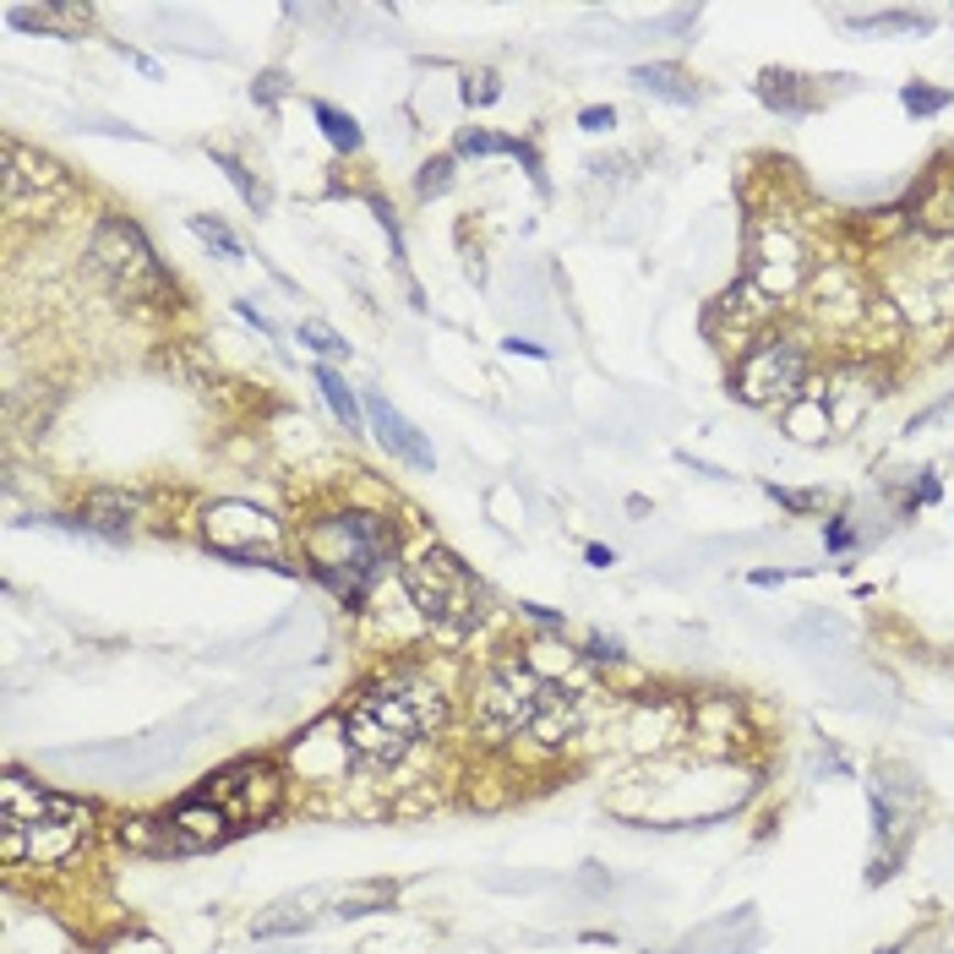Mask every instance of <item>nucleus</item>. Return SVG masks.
<instances>
[{
	"mask_svg": "<svg viewBox=\"0 0 954 954\" xmlns=\"http://www.w3.org/2000/svg\"><path fill=\"white\" fill-rule=\"evenodd\" d=\"M442 726V698L426 682H377L344 709V742L360 764H399Z\"/></svg>",
	"mask_w": 954,
	"mask_h": 954,
	"instance_id": "f257e3e1",
	"label": "nucleus"
},
{
	"mask_svg": "<svg viewBox=\"0 0 954 954\" xmlns=\"http://www.w3.org/2000/svg\"><path fill=\"white\" fill-rule=\"evenodd\" d=\"M480 726L491 731V742H507L518 731H529L540 742H568L579 731V693L540 676L529 660H507L485 676Z\"/></svg>",
	"mask_w": 954,
	"mask_h": 954,
	"instance_id": "f03ea898",
	"label": "nucleus"
},
{
	"mask_svg": "<svg viewBox=\"0 0 954 954\" xmlns=\"http://www.w3.org/2000/svg\"><path fill=\"white\" fill-rule=\"evenodd\" d=\"M88 840V807L71 796L38 792L27 775L0 786V851L5 862H66Z\"/></svg>",
	"mask_w": 954,
	"mask_h": 954,
	"instance_id": "7ed1b4c3",
	"label": "nucleus"
},
{
	"mask_svg": "<svg viewBox=\"0 0 954 954\" xmlns=\"http://www.w3.org/2000/svg\"><path fill=\"white\" fill-rule=\"evenodd\" d=\"M306 557H312L317 584H327L344 606H366V595L388 573L393 529L382 518H371V513H333V518L312 524Z\"/></svg>",
	"mask_w": 954,
	"mask_h": 954,
	"instance_id": "20e7f679",
	"label": "nucleus"
},
{
	"mask_svg": "<svg viewBox=\"0 0 954 954\" xmlns=\"http://www.w3.org/2000/svg\"><path fill=\"white\" fill-rule=\"evenodd\" d=\"M404 590L442 638H470L485 622V584L448 546H426L415 562H404Z\"/></svg>",
	"mask_w": 954,
	"mask_h": 954,
	"instance_id": "39448f33",
	"label": "nucleus"
},
{
	"mask_svg": "<svg viewBox=\"0 0 954 954\" xmlns=\"http://www.w3.org/2000/svg\"><path fill=\"white\" fill-rule=\"evenodd\" d=\"M93 268L126 301H148V306L169 301V273H164L148 235L132 218H99V229H93Z\"/></svg>",
	"mask_w": 954,
	"mask_h": 954,
	"instance_id": "423d86ee",
	"label": "nucleus"
},
{
	"mask_svg": "<svg viewBox=\"0 0 954 954\" xmlns=\"http://www.w3.org/2000/svg\"><path fill=\"white\" fill-rule=\"evenodd\" d=\"M801 377H807V344L792 338V333H775V338H759L742 355L731 388L748 404H781V399H792L801 388Z\"/></svg>",
	"mask_w": 954,
	"mask_h": 954,
	"instance_id": "0eeeda50",
	"label": "nucleus"
},
{
	"mask_svg": "<svg viewBox=\"0 0 954 954\" xmlns=\"http://www.w3.org/2000/svg\"><path fill=\"white\" fill-rule=\"evenodd\" d=\"M229 834H235V818H229L207 792L186 796V801L164 818V845H169V851H213V845H224Z\"/></svg>",
	"mask_w": 954,
	"mask_h": 954,
	"instance_id": "6e6552de",
	"label": "nucleus"
},
{
	"mask_svg": "<svg viewBox=\"0 0 954 954\" xmlns=\"http://www.w3.org/2000/svg\"><path fill=\"white\" fill-rule=\"evenodd\" d=\"M207 796H213L235 823H257V818H268V812L279 807V781H273V770H262V764H240V770H224V775L207 786Z\"/></svg>",
	"mask_w": 954,
	"mask_h": 954,
	"instance_id": "1a4fd4ad",
	"label": "nucleus"
},
{
	"mask_svg": "<svg viewBox=\"0 0 954 954\" xmlns=\"http://www.w3.org/2000/svg\"><path fill=\"white\" fill-rule=\"evenodd\" d=\"M366 420H371V431H377V442L388 448V453H399L404 464H415V470H431L437 464V453H431V442L382 399V393H366Z\"/></svg>",
	"mask_w": 954,
	"mask_h": 954,
	"instance_id": "9d476101",
	"label": "nucleus"
},
{
	"mask_svg": "<svg viewBox=\"0 0 954 954\" xmlns=\"http://www.w3.org/2000/svg\"><path fill=\"white\" fill-rule=\"evenodd\" d=\"M27 186H38V191H49V197H66V191H71L66 169L55 159L27 154L22 143H5V202H11V213H16V202H22Z\"/></svg>",
	"mask_w": 954,
	"mask_h": 954,
	"instance_id": "9b49d317",
	"label": "nucleus"
},
{
	"mask_svg": "<svg viewBox=\"0 0 954 954\" xmlns=\"http://www.w3.org/2000/svg\"><path fill=\"white\" fill-rule=\"evenodd\" d=\"M132 513H137V496L132 491H99V496H88V507H82V529H93V535H104V540H126L132 535Z\"/></svg>",
	"mask_w": 954,
	"mask_h": 954,
	"instance_id": "f8f14e48",
	"label": "nucleus"
},
{
	"mask_svg": "<svg viewBox=\"0 0 954 954\" xmlns=\"http://www.w3.org/2000/svg\"><path fill=\"white\" fill-rule=\"evenodd\" d=\"M759 99L770 104V110H781V115H807V110H818V88H812V77H796V71H764L759 77Z\"/></svg>",
	"mask_w": 954,
	"mask_h": 954,
	"instance_id": "ddd939ff",
	"label": "nucleus"
},
{
	"mask_svg": "<svg viewBox=\"0 0 954 954\" xmlns=\"http://www.w3.org/2000/svg\"><path fill=\"white\" fill-rule=\"evenodd\" d=\"M633 82L643 88V93L665 99V104H698V88H693V82H687V71H682V66H671V60H649V66H638Z\"/></svg>",
	"mask_w": 954,
	"mask_h": 954,
	"instance_id": "4468645a",
	"label": "nucleus"
},
{
	"mask_svg": "<svg viewBox=\"0 0 954 954\" xmlns=\"http://www.w3.org/2000/svg\"><path fill=\"white\" fill-rule=\"evenodd\" d=\"M5 22H11V27H27V33H38V27L71 33V27L88 22V11H82V5H11Z\"/></svg>",
	"mask_w": 954,
	"mask_h": 954,
	"instance_id": "2eb2a0df",
	"label": "nucleus"
},
{
	"mask_svg": "<svg viewBox=\"0 0 954 954\" xmlns=\"http://www.w3.org/2000/svg\"><path fill=\"white\" fill-rule=\"evenodd\" d=\"M317 388H322V399H327V409L344 420V431H360V404H355L349 382H344L333 366H317Z\"/></svg>",
	"mask_w": 954,
	"mask_h": 954,
	"instance_id": "dca6fc26",
	"label": "nucleus"
},
{
	"mask_svg": "<svg viewBox=\"0 0 954 954\" xmlns=\"http://www.w3.org/2000/svg\"><path fill=\"white\" fill-rule=\"evenodd\" d=\"M312 115H317L322 137H327V143H333L338 154H355V148H360V126H355V115L333 110L327 99H317V104H312Z\"/></svg>",
	"mask_w": 954,
	"mask_h": 954,
	"instance_id": "f3484780",
	"label": "nucleus"
},
{
	"mask_svg": "<svg viewBox=\"0 0 954 954\" xmlns=\"http://www.w3.org/2000/svg\"><path fill=\"white\" fill-rule=\"evenodd\" d=\"M856 22H862L867 33H884V27H889V33H928V27H933L928 11H878V16H856Z\"/></svg>",
	"mask_w": 954,
	"mask_h": 954,
	"instance_id": "a211bd4d",
	"label": "nucleus"
},
{
	"mask_svg": "<svg viewBox=\"0 0 954 954\" xmlns=\"http://www.w3.org/2000/svg\"><path fill=\"white\" fill-rule=\"evenodd\" d=\"M900 104L917 115V121H928V115H939V110H950L954 93L950 88H922V82H911V88H900Z\"/></svg>",
	"mask_w": 954,
	"mask_h": 954,
	"instance_id": "6ab92c4d",
	"label": "nucleus"
},
{
	"mask_svg": "<svg viewBox=\"0 0 954 954\" xmlns=\"http://www.w3.org/2000/svg\"><path fill=\"white\" fill-rule=\"evenodd\" d=\"M213 159H218V169L229 175V186H235V191L246 197V207H251V213H268V191H262V186H257V180H251V175H246L240 164L229 159V154H213Z\"/></svg>",
	"mask_w": 954,
	"mask_h": 954,
	"instance_id": "aec40b11",
	"label": "nucleus"
},
{
	"mask_svg": "<svg viewBox=\"0 0 954 954\" xmlns=\"http://www.w3.org/2000/svg\"><path fill=\"white\" fill-rule=\"evenodd\" d=\"M518 148H524V143L491 137V132H464V137H459V154H464V159H485V154H513V159H518Z\"/></svg>",
	"mask_w": 954,
	"mask_h": 954,
	"instance_id": "412c9836",
	"label": "nucleus"
},
{
	"mask_svg": "<svg viewBox=\"0 0 954 954\" xmlns=\"http://www.w3.org/2000/svg\"><path fill=\"white\" fill-rule=\"evenodd\" d=\"M191 229H197V235H202L207 246H218V257H240V240H235V235H229V229H224L218 218L197 213V218H191Z\"/></svg>",
	"mask_w": 954,
	"mask_h": 954,
	"instance_id": "4be33fe9",
	"label": "nucleus"
},
{
	"mask_svg": "<svg viewBox=\"0 0 954 954\" xmlns=\"http://www.w3.org/2000/svg\"><path fill=\"white\" fill-rule=\"evenodd\" d=\"M448 186H453V159H431L426 169H420V180H415L420 197H442Z\"/></svg>",
	"mask_w": 954,
	"mask_h": 954,
	"instance_id": "5701e85b",
	"label": "nucleus"
},
{
	"mask_svg": "<svg viewBox=\"0 0 954 954\" xmlns=\"http://www.w3.org/2000/svg\"><path fill=\"white\" fill-rule=\"evenodd\" d=\"M301 344H312L317 355H349V344L333 327H322V322H301Z\"/></svg>",
	"mask_w": 954,
	"mask_h": 954,
	"instance_id": "b1692460",
	"label": "nucleus"
},
{
	"mask_svg": "<svg viewBox=\"0 0 954 954\" xmlns=\"http://www.w3.org/2000/svg\"><path fill=\"white\" fill-rule=\"evenodd\" d=\"M770 496H775V502H786V507H796V513L818 502V496H807V491H781V485H770Z\"/></svg>",
	"mask_w": 954,
	"mask_h": 954,
	"instance_id": "393cba45",
	"label": "nucleus"
},
{
	"mask_svg": "<svg viewBox=\"0 0 954 954\" xmlns=\"http://www.w3.org/2000/svg\"><path fill=\"white\" fill-rule=\"evenodd\" d=\"M279 93H284V77H279V71H268V77L257 82V99H262V104H273Z\"/></svg>",
	"mask_w": 954,
	"mask_h": 954,
	"instance_id": "a878e982",
	"label": "nucleus"
},
{
	"mask_svg": "<svg viewBox=\"0 0 954 954\" xmlns=\"http://www.w3.org/2000/svg\"><path fill=\"white\" fill-rule=\"evenodd\" d=\"M611 121H617L611 110H584V115H579V126H584V132H606Z\"/></svg>",
	"mask_w": 954,
	"mask_h": 954,
	"instance_id": "bb28decb",
	"label": "nucleus"
},
{
	"mask_svg": "<svg viewBox=\"0 0 954 954\" xmlns=\"http://www.w3.org/2000/svg\"><path fill=\"white\" fill-rule=\"evenodd\" d=\"M823 540H829V551H834V557H840V551H851V529H845L840 518L829 524V535H823Z\"/></svg>",
	"mask_w": 954,
	"mask_h": 954,
	"instance_id": "cd10ccee",
	"label": "nucleus"
},
{
	"mask_svg": "<svg viewBox=\"0 0 954 954\" xmlns=\"http://www.w3.org/2000/svg\"><path fill=\"white\" fill-rule=\"evenodd\" d=\"M502 349H507V355H529V360H546V349H540V344H529V338H507Z\"/></svg>",
	"mask_w": 954,
	"mask_h": 954,
	"instance_id": "c85d7f7f",
	"label": "nucleus"
},
{
	"mask_svg": "<svg viewBox=\"0 0 954 954\" xmlns=\"http://www.w3.org/2000/svg\"><path fill=\"white\" fill-rule=\"evenodd\" d=\"M590 562H595V568H611V562H617V557H611V551H606V546H590Z\"/></svg>",
	"mask_w": 954,
	"mask_h": 954,
	"instance_id": "c756f323",
	"label": "nucleus"
},
{
	"mask_svg": "<svg viewBox=\"0 0 954 954\" xmlns=\"http://www.w3.org/2000/svg\"><path fill=\"white\" fill-rule=\"evenodd\" d=\"M595 654H611V660H617V654H622V643H617V638H595Z\"/></svg>",
	"mask_w": 954,
	"mask_h": 954,
	"instance_id": "7c9ffc66",
	"label": "nucleus"
},
{
	"mask_svg": "<svg viewBox=\"0 0 954 954\" xmlns=\"http://www.w3.org/2000/svg\"><path fill=\"white\" fill-rule=\"evenodd\" d=\"M884 954H895V950H884Z\"/></svg>",
	"mask_w": 954,
	"mask_h": 954,
	"instance_id": "2f4dec72",
	"label": "nucleus"
}]
</instances>
